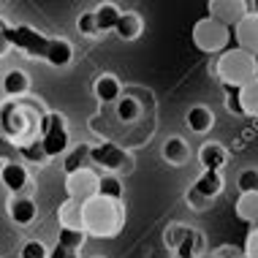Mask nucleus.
I'll use <instances>...</instances> for the list:
<instances>
[{
  "instance_id": "obj_13",
  "label": "nucleus",
  "mask_w": 258,
  "mask_h": 258,
  "mask_svg": "<svg viewBox=\"0 0 258 258\" xmlns=\"http://www.w3.org/2000/svg\"><path fill=\"white\" fill-rule=\"evenodd\" d=\"M199 160L204 166V171H220L226 166V150L218 142H207L199 152Z\"/></svg>"
},
{
  "instance_id": "obj_31",
  "label": "nucleus",
  "mask_w": 258,
  "mask_h": 258,
  "mask_svg": "<svg viewBox=\"0 0 258 258\" xmlns=\"http://www.w3.org/2000/svg\"><path fill=\"white\" fill-rule=\"evenodd\" d=\"M22 258H49V250H46L41 242H25V247H22Z\"/></svg>"
},
{
  "instance_id": "obj_10",
  "label": "nucleus",
  "mask_w": 258,
  "mask_h": 258,
  "mask_svg": "<svg viewBox=\"0 0 258 258\" xmlns=\"http://www.w3.org/2000/svg\"><path fill=\"white\" fill-rule=\"evenodd\" d=\"M234 36H236L239 49H245V52L253 54V57H258V17L255 14H247V17L234 27Z\"/></svg>"
},
{
  "instance_id": "obj_19",
  "label": "nucleus",
  "mask_w": 258,
  "mask_h": 258,
  "mask_svg": "<svg viewBox=\"0 0 258 258\" xmlns=\"http://www.w3.org/2000/svg\"><path fill=\"white\" fill-rule=\"evenodd\" d=\"M98 196L111 199V201H120V196H122L120 177H114V174H103V177L98 179Z\"/></svg>"
},
{
  "instance_id": "obj_6",
  "label": "nucleus",
  "mask_w": 258,
  "mask_h": 258,
  "mask_svg": "<svg viewBox=\"0 0 258 258\" xmlns=\"http://www.w3.org/2000/svg\"><path fill=\"white\" fill-rule=\"evenodd\" d=\"M98 179L101 177H95V174L87 171V169L71 171L68 179H66V190H68V196H71L74 201H82V204H85L87 199L98 196Z\"/></svg>"
},
{
  "instance_id": "obj_15",
  "label": "nucleus",
  "mask_w": 258,
  "mask_h": 258,
  "mask_svg": "<svg viewBox=\"0 0 258 258\" xmlns=\"http://www.w3.org/2000/svg\"><path fill=\"white\" fill-rule=\"evenodd\" d=\"M74 57V49H71V44H68L66 38H52L49 41V49H46V60L52 62L54 68H62V66H68Z\"/></svg>"
},
{
  "instance_id": "obj_18",
  "label": "nucleus",
  "mask_w": 258,
  "mask_h": 258,
  "mask_svg": "<svg viewBox=\"0 0 258 258\" xmlns=\"http://www.w3.org/2000/svg\"><path fill=\"white\" fill-rule=\"evenodd\" d=\"M114 30L122 41H131V38H136L139 33H142V19H139L136 14L125 11V14H120V22H117Z\"/></svg>"
},
{
  "instance_id": "obj_32",
  "label": "nucleus",
  "mask_w": 258,
  "mask_h": 258,
  "mask_svg": "<svg viewBox=\"0 0 258 258\" xmlns=\"http://www.w3.org/2000/svg\"><path fill=\"white\" fill-rule=\"evenodd\" d=\"M85 158H90V147H87V144H82V147L74 152V158H68V174H71V171H79V169H82L79 163H82Z\"/></svg>"
},
{
  "instance_id": "obj_28",
  "label": "nucleus",
  "mask_w": 258,
  "mask_h": 258,
  "mask_svg": "<svg viewBox=\"0 0 258 258\" xmlns=\"http://www.w3.org/2000/svg\"><path fill=\"white\" fill-rule=\"evenodd\" d=\"M236 185H239L242 193H258V171L255 169H245L239 174V179H236Z\"/></svg>"
},
{
  "instance_id": "obj_8",
  "label": "nucleus",
  "mask_w": 258,
  "mask_h": 258,
  "mask_svg": "<svg viewBox=\"0 0 258 258\" xmlns=\"http://www.w3.org/2000/svg\"><path fill=\"white\" fill-rule=\"evenodd\" d=\"M209 11H212L215 19H220L223 25H239L242 19L247 17V6L245 0H212L209 3Z\"/></svg>"
},
{
  "instance_id": "obj_2",
  "label": "nucleus",
  "mask_w": 258,
  "mask_h": 258,
  "mask_svg": "<svg viewBox=\"0 0 258 258\" xmlns=\"http://www.w3.org/2000/svg\"><path fill=\"white\" fill-rule=\"evenodd\" d=\"M218 76L226 85H236V87H245L247 82H253L258 76V66L255 57L245 49H228L218 62Z\"/></svg>"
},
{
  "instance_id": "obj_36",
  "label": "nucleus",
  "mask_w": 258,
  "mask_h": 258,
  "mask_svg": "<svg viewBox=\"0 0 258 258\" xmlns=\"http://www.w3.org/2000/svg\"><path fill=\"white\" fill-rule=\"evenodd\" d=\"M253 14L258 17V0H253Z\"/></svg>"
},
{
  "instance_id": "obj_16",
  "label": "nucleus",
  "mask_w": 258,
  "mask_h": 258,
  "mask_svg": "<svg viewBox=\"0 0 258 258\" xmlns=\"http://www.w3.org/2000/svg\"><path fill=\"white\" fill-rule=\"evenodd\" d=\"M95 95H98V101H103V103L120 101V82L109 74L98 76V79H95Z\"/></svg>"
},
{
  "instance_id": "obj_7",
  "label": "nucleus",
  "mask_w": 258,
  "mask_h": 258,
  "mask_svg": "<svg viewBox=\"0 0 258 258\" xmlns=\"http://www.w3.org/2000/svg\"><path fill=\"white\" fill-rule=\"evenodd\" d=\"M220 187H223L220 171H204V174H201V177L196 179V185L187 190V201H190V204L209 201V199H215V196L220 193Z\"/></svg>"
},
{
  "instance_id": "obj_26",
  "label": "nucleus",
  "mask_w": 258,
  "mask_h": 258,
  "mask_svg": "<svg viewBox=\"0 0 258 258\" xmlns=\"http://www.w3.org/2000/svg\"><path fill=\"white\" fill-rule=\"evenodd\" d=\"M199 242H201V239H199V234L187 228L185 239L177 245V258H196V247H199Z\"/></svg>"
},
{
  "instance_id": "obj_22",
  "label": "nucleus",
  "mask_w": 258,
  "mask_h": 258,
  "mask_svg": "<svg viewBox=\"0 0 258 258\" xmlns=\"http://www.w3.org/2000/svg\"><path fill=\"white\" fill-rule=\"evenodd\" d=\"M236 215L242 220H258V193H242L236 201Z\"/></svg>"
},
{
  "instance_id": "obj_20",
  "label": "nucleus",
  "mask_w": 258,
  "mask_h": 258,
  "mask_svg": "<svg viewBox=\"0 0 258 258\" xmlns=\"http://www.w3.org/2000/svg\"><path fill=\"white\" fill-rule=\"evenodd\" d=\"M60 218H62V226L68 228H85L82 226V201H66L60 207Z\"/></svg>"
},
{
  "instance_id": "obj_34",
  "label": "nucleus",
  "mask_w": 258,
  "mask_h": 258,
  "mask_svg": "<svg viewBox=\"0 0 258 258\" xmlns=\"http://www.w3.org/2000/svg\"><path fill=\"white\" fill-rule=\"evenodd\" d=\"M22 152H25L27 158H33V160H46V158H49L44 152V144H30V147H25Z\"/></svg>"
},
{
  "instance_id": "obj_21",
  "label": "nucleus",
  "mask_w": 258,
  "mask_h": 258,
  "mask_svg": "<svg viewBox=\"0 0 258 258\" xmlns=\"http://www.w3.org/2000/svg\"><path fill=\"white\" fill-rule=\"evenodd\" d=\"M163 158L169 160V163H185L187 160V144L182 139H169V142L163 144Z\"/></svg>"
},
{
  "instance_id": "obj_9",
  "label": "nucleus",
  "mask_w": 258,
  "mask_h": 258,
  "mask_svg": "<svg viewBox=\"0 0 258 258\" xmlns=\"http://www.w3.org/2000/svg\"><path fill=\"white\" fill-rule=\"evenodd\" d=\"M90 160L103 166V169H122L128 158H125V150H120L117 144L101 142V144H95V147H90Z\"/></svg>"
},
{
  "instance_id": "obj_29",
  "label": "nucleus",
  "mask_w": 258,
  "mask_h": 258,
  "mask_svg": "<svg viewBox=\"0 0 258 258\" xmlns=\"http://www.w3.org/2000/svg\"><path fill=\"white\" fill-rule=\"evenodd\" d=\"M139 103L134 101V98H122L120 103H117V117H120V120H125V122H131V120H136L139 117Z\"/></svg>"
},
{
  "instance_id": "obj_38",
  "label": "nucleus",
  "mask_w": 258,
  "mask_h": 258,
  "mask_svg": "<svg viewBox=\"0 0 258 258\" xmlns=\"http://www.w3.org/2000/svg\"><path fill=\"white\" fill-rule=\"evenodd\" d=\"M242 258H247V255H242Z\"/></svg>"
},
{
  "instance_id": "obj_3",
  "label": "nucleus",
  "mask_w": 258,
  "mask_h": 258,
  "mask_svg": "<svg viewBox=\"0 0 258 258\" xmlns=\"http://www.w3.org/2000/svg\"><path fill=\"white\" fill-rule=\"evenodd\" d=\"M228 38H231V27L223 25L220 19H215V17L201 19V22L193 27V41H196V46L204 52L223 49V46L228 44Z\"/></svg>"
},
{
  "instance_id": "obj_17",
  "label": "nucleus",
  "mask_w": 258,
  "mask_h": 258,
  "mask_svg": "<svg viewBox=\"0 0 258 258\" xmlns=\"http://www.w3.org/2000/svg\"><path fill=\"white\" fill-rule=\"evenodd\" d=\"M120 14L122 11H117L111 3H103L95 9V25H98V33H109V30H114L117 22H120Z\"/></svg>"
},
{
  "instance_id": "obj_1",
  "label": "nucleus",
  "mask_w": 258,
  "mask_h": 258,
  "mask_svg": "<svg viewBox=\"0 0 258 258\" xmlns=\"http://www.w3.org/2000/svg\"><path fill=\"white\" fill-rule=\"evenodd\" d=\"M82 226L87 234L95 236H111L120 228V207L117 201L103 199V196H93L82 204Z\"/></svg>"
},
{
  "instance_id": "obj_37",
  "label": "nucleus",
  "mask_w": 258,
  "mask_h": 258,
  "mask_svg": "<svg viewBox=\"0 0 258 258\" xmlns=\"http://www.w3.org/2000/svg\"><path fill=\"white\" fill-rule=\"evenodd\" d=\"M95 258H101V255H95Z\"/></svg>"
},
{
  "instance_id": "obj_25",
  "label": "nucleus",
  "mask_w": 258,
  "mask_h": 258,
  "mask_svg": "<svg viewBox=\"0 0 258 258\" xmlns=\"http://www.w3.org/2000/svg\"><path fill=\"white\" fill-rule=\"evenodd\" d=\"M87 239V231L85 228H68V226H60V245L71 247V250H79Z\"/></svg>"
},
{
  "instance_id": "obj_11",
  "label": "nucleus",
  "mask_w": 258,
  "mask_h": 258,
  "mask_svg": "<svg viewBox=\"0 0 258 258\" xmlns=\"http://www.w3.org/2000/svg\"><path fill=\"white\" fill-rule=\"evenodd\" d=\"M9 215L17 226H30L36 220L38 209H36V201L33 199H25V196H14L11 204H9Z\"/></svg>"
},
{
  "instance_id": "obj_33",
  "label": "nucleus",
  "mask_w": 258,
  "mask_h": 258,
  "mask_svg": "<svg viewBox=\"0 0 258 258\" xmlns=\"http://www.w3.org/2000/svg\"><path fill=\"white\" fill-rule=\"evenodd\" d=\"M245 255L247 258H258V228L247 234V239H245Z\"/></svg>"
},
{
  "instance_id": "obj_14",
  "label": "nucleus",
  "mask_w": 258,
  "mask_h": 258,
  "mask_svg": "<svg viewBox=\"0 0 258 258\" xmlns=\"http://www.w3.org/2000/svg\"><path fill=\"white\" fill-rule=\"evenodd\" d=\"M185 122H187V128H190L193 134H207V131L212 128V122H215V114L207 106H190Z\"/></svg>"
},
{
  "instance_id": "obj_23",
  "label": "nucleus",
  "mask_w": 258,
  "mask_h": 258,
  "mask_svg": "<svg viewBox=\"0 0 258 258\" xmlns=\"http://www.w3.org/2000/svg\"><path fill=\"white\" fill-rule=\"evenodd\" d=\"M27 74L25 71H9L6 74V79H3V90L9 95H22V93H27Z\"/></svg>"
},
{
  "instance_id": "obj_30",
  "label": "nucleus",
  "mask_w": 258,
  "mask_h": 258,
  "mask_svg": "<svg viewBox=\"0 0 258 258\" xmlns=\"http://www.w3.org/2000/svg\"><path fill=\"white\" fill-rule=\"evenodd\" d=\"M76 27H79V33H85V36H93V33H98V25H95V11H85L79 19H76Z\"/></svg>"
},
{
  "instance_id": "obj_35",
  "label": "nucleus",
  "mask_w": 258,
  "mask_h": 258,
  "mask_svg": "<svg viewBox=\"0 0 258 258\" xmlns=\"http://www.w3.org/2000/svg\"><path fill=\"white\" fill-rule=\"evenodd\" d=\"M49 258H76V250H71V247H66V245L57 242V247L49 253Z\"/></svg>"
},
{
  "instance_id": "obj_27",
  "label": "nucleus",
  "mask_w": 258,
  "mask_h": 258,
  "mask_svg": "<svg viewBox=\"0 0 258 258\" xmlns=\"http://www.w3.org/2000/svg\"><path fill=\"white\" fill-rule=\"evenodd\" d=\"M226 109L231 114H245V109H242V87L226 85Z\"/></svg>"
},
{
  "instance_id": "obj_24",
  "label": "nucleus",
  "mask_w": 258,
  "mask_h": 258,
  "mask_svg": "<svg viewBox=\"0 0 258 258\" xmlns=\"http://www.w3.org/2000/svg\"><path fill=\"white\" fill-rule=\"evenodd\" d=\"M242 109H245V114L258 117V76L242 87Z\"/></svg>"
},
{
  "instance_id": "obj_12",
  "label": "nucleus",
  "mask_w": 258,
  "mask_h": 258,
  "mask_svg": "<svg viewBox=\"0 0 258 258\" xmlns=\"http://www.w3.org/2000/svg\"><path fill=\"white\" fill-rule=\"evenodd\" d=\"M0 179H3L6 190L22 193L25 185H27V169L22 163H6L3 169H0Z\"/></svg>"
},
{
  "instance_id": "obj_4",
  "label": "nucleus",
  "mask_w": 258,
  "mask_h": 258,
  "mask_svg": "<svg viewBox=\"0 0 258 258\" xmlns=\"http://www.w3.org/2000/svg\"><path fill=\"white\" fill-rule=\"evenodd\" d=\"M3 36L9 44L36 54V57H46V49H49V41H52L36 30H30V27H3Z\"/></svg>"
},
{
  "instance_id": "obj_5",
  "label": "nucleus",
  "mask_w": 258,
  "mask_h": 258,
  "mask_svg": "<svg viewBox=\"0 0 258 258\" xmlns=\"http://www.w3.org/2000/svg\"><path fill=\"white\" fill-rule=\"evenodd\" d=\"M41 134H44L41 144H44V152L49 158L62 155V152L68 150V131H66V122H62L60 114H49V117H46L44 125H41Z\"/></svg>"
}]
</instances>
